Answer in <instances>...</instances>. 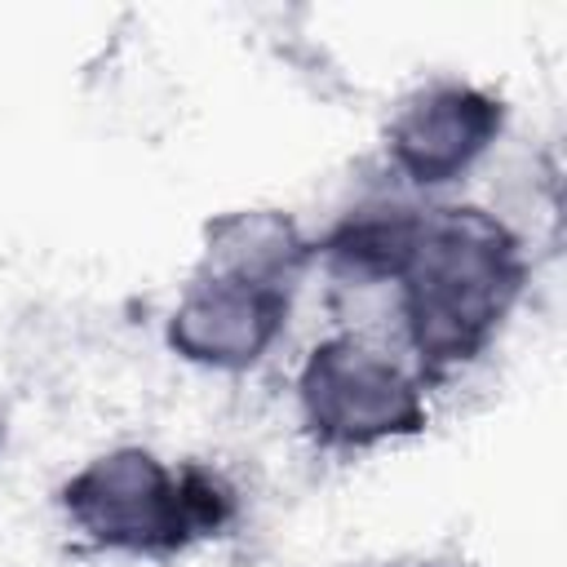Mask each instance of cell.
Masks as SVG:
<instances>
[{"mask_svg":"<svg viewBox=\"0 0 567 567\" xmlns=\"http://www.w3.org/2000/svg\"><path fill=\"white\" fill-rule=\"evenodd\" d=\"M501 102L474 84H430L385 128L390 164L412 186H447L478 164L501 133Z\"/></svg>","mask_w":567,"mask_h":567,"instance_id":"cell-5","label":"cell"},{"mask_svg":"<svg viewBox=\"0 0 567 567\" xmlns=\"http://www.w3.org/2000/svg\"><path fill=\"white\" fill-rule=\"evenodd\" d=\"M288 306H292V288L199 266L168 319V341L190 363L239 372L252 368L275 346Z\"/></svg>","mask_w":567,"mask_h":567,"instance_id":"cell-4","label":"cell"},{"mask_svg":"<svg viewBox=\"0 0 567 567\" xmlns=\"http://www.w3.org/2000/svg\"><path fill=\"white\" fill-rule=\"evenodd\" d=\"M523 252L501 217L474 204L416 213L412 244L394 275L403 328L430 368L474 359L505 323L523 288Z\"/></svg>","mask_w":567,"mask_h":567,"instance_id":"cell-1","label":"cell"},{"mask_svg":"<svg viewBox=\"0 0 567 567\" xmlns=\"http://www.w3.org/2000/svg\"><path fill=\"white\" fill-rule=\"evenodd\" d=\"M62 505L71 523L106 549L173 554L190 536L226 518V487L199 470H168L146 447H115L66 478Z\"/></svg>","mask_w":567,"mask_h":567,"instance_id":"cell-2","label":"cell"},{"mask_svg":"<svg viewBox=\"0 0 567 567\" xmlns=\"http://www.w3.org/2000/svg\"><path fill=\"white\" fill-rule=\"evenodd\" d=\"M306 257H310L306 235L279 208H244V213H226L208 226V248H204L208 270L292 288Z\"/></svg>","mask_w":567,"mask_h":567,"instance_id":"cell-6","label":"cell"},{"mask_svg":"<svg viewBox=\"0 0 567 567\" xmlns=\"http://www.w3.org/2000/svg\"><path fill=\"white\" fill-rule=\"evenodd\" d=\"M301 421L323 447L359 452L425 430L421 381L377 341L341 332L319 341L297 377Z\"/></svg>","mask_w":567,"mask_h":567,"instance_id":"cell-3","label":"cell"}]
</instances>
